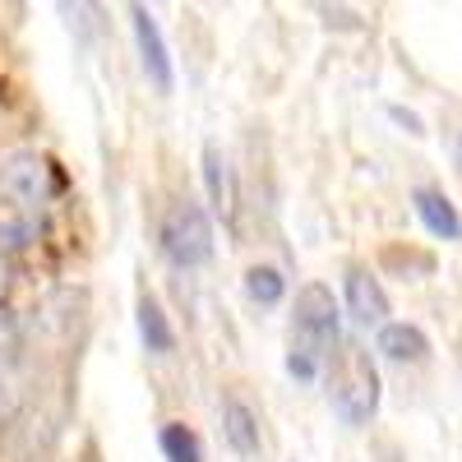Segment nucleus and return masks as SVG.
<instances>
[{
	"instance_id": "10",
	"label": "nucleus",
	"mask_w": 462,
	"mask_h": 462,
	"mask_svg": "<svg viewBox=\"0 0 462 462\" xmlns=\"http://www.w3.org/2000/svg\"><path fill=\"white\" fill-rule=\"evenodd\" d=\"M139 337H143V346L152 356H167L171 346H176V333H171V324H167V310L152 296H143L139 300Z\"/></svg>"
},
{
	"instance_id": "3",
	"label": "nucleus",
	"mask_w": 462,
	"mask_h": 462,
	"mask_svg": "<svg viewBox=\"0 0 462 462\" xmlns=\"http://www.w3.org/2000/svg\"><path fill=\"white\" fill-rule=\"evenodd\" d=\"M328 402H333L342 426H352V430H361L379 411V370H374L365 346L352 342V346H342V352H333V361H328Z\"/></svg>"
},
{
	"instance_id": "9",
	"label": "nucleus",
	"mask_w": 462,
	"mask_h": 462,
	"mask_svg": "<svg viewBox=\"0 0 462 462\" xmlns=\"http://www.w3.org/2000/svg\"><path fill=\"white\" fill-rule=\"evenodd\" d=\"M411 204H416V217L426 222L430 236H439V241H457L462 236V217H457V208L439 195V189H416Z\"/></svg>"
},
{
	"instance_id": "12",
	"label": "nucleus",
	"mask_w": 462,
	"mask_h": 462,
	"mask_svg": "<svg viewBox=\"0 0 462 462\" xmlns=\"http://www.w3.org/2000/svg\"><path fill=\"white\" fill-rule=\"evenodd\" d=\"M245 291H250L254 305H278L287 296V278L278 273L273 263H254L250 273H245Z\"/></svg>"
},
{
	"instance_id": "13",
	"label": "nucleus",
	"mask_w": 462,
	"mask_h": 462,
	"mask_svg": "<svg viewBox=\"0 0 462 462\" xmlns=\"http://www.w3.org/2000/svg\"><path fill=\"white\" fill-rule=\"evenodd\" d=\"M162 453L167 462H204V448H199V435L195 430H185L180 420H171V426H162Z\"/></svg>"
},
{
	"instance_id": "4",
	"label": "nucleus",
	"mask_w": 462,
	"mask_h": 462,
	"mask_svg": "<svg viewBox=\"0 0 462 462\" xmlns=\"http://www.w3.org/2000/svg\"><path fill=\"white\" fill-rule=\"evenodd\" d=\"M158 245L162 254L176 263V268H199L208 263L213 254V222L208 213L195 204V199H180L162 213V226H158Z\"/></svg>"
},
{
	"instance_id": "8",
	"label": "nucleus",
	"mask_w": 462,
	"mask_h": 462,
	"mask_svg": "<svg viewBox=\"0 0 462 462\" xmlns=\"http://www.w3.org/2000/svg\"><path fill=\"white\" fill-rule=\"evenodd\" d=\"M222 435H226V444L236 448L241 457H259V448H263L259 416H254L241 398H226V402H222Z\"/></svg>"
},
{
	"instance_id": "15",
	"label": "nucleus",
	"mask_w": 462,
	"mask_h": 462,
	"mask_svg": "<svg viewBox=\"0 0 462 462\" xmlns=\"http://www.w3.org/2000/svg\"><path fill=\"white\" fill-rule=\"evenodd\" d=\"M5 287H10V263L0 259V300H5Z\"/></svg>"
},
{
	"instance_id": "11",
	"label": "nucleus",
	"mask_w": 462,
	"mask_h": 462,
	"mask_svg": "<svg viewBox=\"0 0 462 462\" xmlns=\"http://www.w3.org/2000/svg\"><path fill=\"white\" fill-rule=\"evenodd\" d=\"M204 180H208V199L222 217H231V171H226V158L217 148H204Z\"/></svg>"
},
{
	"instance_id": "14",
	"label": "nucleus",
	"mask_w": 462,
	"mask_h": 462,
	"mask_svg": "<svg viewBox=\"0 0 462 462\" xmlns=\"http://www.w3.org/2000/svg\"><path fill=\"white\" fill-rule=\"evenodd\" d=\"M23 352V319L14 310H0V370L14 365Z\"/></svg>"
},
{
	"instance_id": "2",
	"label": "nucleus",
	"mask_w": 462,
	"mask_h": 462,
	"mask_svg": "<svg viewBox=\"0 0 462 462\" xmlns=\"http://www.w3.org/2000/svg\"><path fill=\"white\" fill-rule=\"evenodd\" d=\"M337 333H342V315H337L333 291L324 282H305L296 291V310H291V352H287L291 379L315 383L324 365L333 361Z\"/></svg>"
},
{
	"instance_id": "16",
	"label": "nucleus",
	"mask_w": 462,
	"mask_h": 462,
	"mask_svg": "<svg viewBox=\"0 0 462 462\" xmlns=\"http://www.w3.org/2000/svg\"><path fill=\"white\" fill-rule=\"evenodd\" d=\"M453 167H457V176H462V134H457V143H453Z\"/></svg>"
},
{
	"instance_id": "7",
	"label": "nucleus",
	"mask_w": 462,
	"mask_h": 462,
	"mask_svg": "<svg viewBox=\"0 0 462 462\" xmlns=\"http://www.w3.org/2000/svg\"><path fill=\"white\" fill-rule=\"evenodd\" d=\"M379 356L398 361V365H420L430 356V337L420 333L416 324H379Z\"/></svg>"
},
{
	"instance_id": "6",
	"label": "nucleus",
	"mask_w": 462,
	"mask_h": 462,
	"mask_svg": "<svg viewBox=\"0 0 462 462\" xmlns=\"http://www.w3.org/2000/svg\"><path fill=\"white\" fill-rule=\"evenodd\" d=\"M346 310H352V319L361 328L389 324V296H383L379 278L365 273V268H352V273H346Z\"/></svg>"
},
{
	"instance_id": "5",
	"label": "nucleus",
	"mask_w": 462,
	"mask_h": 462,
	"mask_svg": "<svg viewBox=\"0 0 462 462\" xmlns=\"http://www.w3.org/2000/svg\"><path fill=\"white\" fill-rule=\"evenodd\" d=\"M130 28H134V47H139L143 74H148V79L158 84L162 93H171L176 69H171V56H167V42H162V28H158V19L139 5V0L130 5Z\"/></svg>"
},
{
	"instance_id": "1",
	"label": "nucleus",
	"mask_w": 462,
	"mask_h": 462,
	"mask_svg": "<svg viewBox=\"0 0 462 462\" xmlns=\"http://www.w3.org/2000/svg\"><path fill=\"white\" fill-rule=\"evenodd\" d=\"M56 199V171L42 152H14L0 162V245H23L37 236Z\"/></svg>"
}]
</instances>
